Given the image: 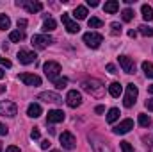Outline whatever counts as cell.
<instances>
[{
    "instance_id": "11",
    "label": "cell",
    "mask_w": 153,
    "mask_h": 152,
    "mask_svg": "<svg viewBox=\"0 0 153 152\" xmlns=\"http://www.w3.org/2000/svg\"><path fill=\"white\" fill-rule=\"evenodd\" d=\"M62 23H64V27H66V31L70 32V34H76L78 31H80V27H78V23L76 22H73L71 18H70V14L68 13H62Z\"/></svg>"
},
{
    "instance_id": "52",
    "label": "cell",
    "mask_w": 153,
    "mask_h": 152,
    "mask_svg": "<svg viewBox=\"0 0 153 152\" xmlns=\"http://www.w3.org/2000/svg\"><path fill=\"white\" fill-rule=\"evenodd\" d=\"M0 61H2V57H0Z\"/></svg>"
},
{
    "instance_id": "39",
    "label": "cell",
    "mask_w": 153,
    "mask_h": 152,
    "mask_svg": "<svg viewBox=\"0 0 153 152\" xmlns=\"http://www.w3.org/2000/svg\"><path fill=\"white\" fill-rule=\"evenodd\" d=\"M25 27H27V20H23V18L18 20V29H25Z\"/></svg>"
},
{
    "instance_id": "19",
    "label": "cell",
    "mask_w": 153,
    "mask_h": 152,
    "mask_svg": "<svg viewBox=\"0 0 153 152\" xmlns=\"http://www.w3.org/2000/svg\"><path fill=\"white\" fill-rule=\"evenodd\" d=\"M103 9H105V13H109V14H114L116 11L119 9V2H117V0H109V2H105Z\"/></svg>"
},
{
    "instance_id": "13",
    "label": "cell",
    "mask_w": 153,
    "mask_h": 152,
    "mask_svg": "<svg viewBox=\"0 0 153 152\" xmlns=\"http://www.w3.org/2000/svg\"><path fill=\"white\" fill-rule=\"evenodd\" d=\"M36 52H32V50H20L18 52V59H20V63L22 65H30V63H34L36 61Z\"/></svg>"
},
{
    "instance_id": "26",
    "label": "cell",
    "mask_w": 153,
    "mask_h": 152,
    "mask_svg": "<svg viewBox=\"0 0 153 152\" xmlns=\"http://www.w3.org/2000/svg\"><path fill=\"white\" fill-rule=\"evenodd\" d=\"M22 39H23V32H22V31H11V32H9V41L20 43Z\"/></svg>"
},
{
    "instance_id": "51",
    "label": "cell",
    "mask_w": 153,
    "mask_h": 152,
    "mask_svg": "<svg viewBox=\"0 0 153 152\" xmlns=\"http://www.w3.org/2000/svg\"><path fill=\"white\" fill-rule=\"evenodd\" d=\"M50 152H59V150H50Z\"/></svg>"
},
{
    "instance_id": "7",
    "label": "cell",
    "mask_w": 153,
    "mask_h": 152,
    "mask_svg": "<svg viewBox=\"0 0 153 152\" xmlns=\"http://www.w3.org/2000/svg\"><path fill=\"white\" fill-rule=\"evenodd\" d=\"M59 140H61L62 149H66V150H73L76 147V138L70 132V131H64V132L59 136Z\"/></svg>"
},
{
    "instance_id": "29",
    "label": "cell",
    "mask_w": 153,
    "mask_h": 152,
    "mask_svg": "<svg viewBox=\"0 0 153 152\" xmlns=\"http://www.w3.org/2000/svg\"><path fill=\"white\" fill-rule=\"evenodd\" d=\"M53 86H55L57 90H64V88L68 86V79H66V77H57V79L53 81Z\"/></svg>"
},
{
    "instance_id": "15",
    "label": "cell",
    "mask_w": 153,
    "mask_h": 152,
    "mask_svg": "<svg viewBox=\"0 0 153 152\" xmlns=\"http://www.w3.org/2000/svg\"><path fill=\"white\" fill-rule=\"evenodd\" d=\"M119 65H121L125 74H134L135 72V65H134V61L128 56H119Z\"/></svg>"
},
{
    "instance_id": "50",
    "label": "cell",
    "mask_w": 153,
    "mask_h": 152,
    "mask_svg": "<svg viewBox=\"0 0 153 152\" xmlns=\"http://www.w3.org/2000/svg\"><path fill=\"white\" fill-rule=\"evenodd\" d=\"M0 152H2V143H0Z\"/></svg>"
},
{
    "instance_id": "17",
    "label": "cell",
    "mask_w": 153,
    "mask_h": 152,
    "mask_svg": "<svg viewBox=\"0 0 153 152\" xmlns=\"http://www.w3.org/2000/svg\"><path fill=\"white\" fill-rule=\"evenodd\" d=\"M62 120H64V111L61 109H52L46 114V123H59Z\"/></svg>"
},
{
    "instance_id": "5",
    "label": "cell",
    "mask_w": 153,
    "mask_h": 152,
    "mask_svg": "<svg viewBox=\"0 0 153 152\" xmlns=\"http://www.w3.org/2000/svg\"><path fill=\"white\" fill-rule=\"evenodd\" d=\"M84 43L89 47V48H98L102 43H103V36L98 34V32H85L84 34Z\"/></svg>"
},
{
    "instance_id": "42",
    "label": "cell",
    "mask_w": 153,
    "mask_h": 152,
    "mask_svg": "<svg viewBox=\"0 0 153 152\" xmlns=\"http://www.w3.org/2000/svg\"><path fill=\"white\" fill-rule=\"evenodd\" d=\"M5 152H20V149H18L16 145H11V147H7V149H5Z\"/></svg>"
},
{
    "instance_id": "47",
    "label": "cell",
    "mask_w": 153,
    "mask_h": 152,
    "mask_svg": "<svg viewBox=\"0 0 153 152\" xmlns=\"http://www.w3.org/2000/svg\"><path fill=\"white\" fill-rule=\"evenodd\" d=\"M4 75H5V72H4V68H0V79H4Z\"/></svg>"
},
{
    "instance_id": "41",
    "label": "cell",
    "mask_w": 153,
    "mask_h": 152,
    "mask_svg": "<svg viewBox=\"0 0 153 152\" xmlns=\"http://www.w3.org/2000/svg\"><path fill=\"white\" fill-rule=\"evenodd\" d=\"M0 65H2V66H5V68H11V61H9V59H2V61H0Z\"/></svg>"
},
{
    "instance_id": "24",
    "label": "cell",
    "mask_w": 153,
    "mask_h": 152,
    "mask_svg": "<svg viewBox=\"0 0 153 152\" xmlns=\"http://www.w3.org/2000/svg\"><path fill=\"white\" fill-rule=\"evenodd\" d=\"M119 109H117V108H112V109H109V113H107V122H109V123H114L116 120H117V118H119Z\"/></svg>"
},
{
    "instance_id": "37",
    "label": "cell",
    "mask_w": 153,
    "mask_h": 152,
    "mask_svg": "<svg viewBox=\"0 0 153 152\" xmlns=\"http://www.w3.org/2000/svg\"><path fill=\"white\" fill-rule=\"evenodd\" d=\"M144 106H146L148 111H153V99H148V100L144 102Z\"/></svg>"
},
{
    "instance_id": "36",
    "label": "cell",
    "mask_w": 153,
    "mask_h": 152,
    "mask_svg": "<svg viewBox=\"0 0 153 152\" xmlns=\"http://www.w3.org/2000/svg\"><path fill=\"white\" fill-rule=\"evenodd\" d=\"M144 141H150V143H146V145H148V152H153V138H150V136L146 138V136H144Z\"/></svg>"
},
{
    "instance_id": "9",
    "label": "cell",
    "mask_w": 153,
    "mask_h": 152,
    "mask_svg": "<svg viewBox=\"0 0 153 152\" xmlns=\"http://www.w3.org/2000/svg\"><path fill=\"white\" fill-rule=\"evenodd\" d=\"M66 104L70 106V108H78L80 104H82V95H80V91H76V90H71V91H68V95H66Z\"/></svg>"
},
{
    "instance_id": "35",
    "label": "cell",
    "mask_w": 153,
    "mask_h": 152,
    "mask_svg": "<svg viewBox=\"0 0 153 152\" xmlns=\"http://www.w3.org/2000/svg\"><path fill=\"white\" fill-rule=\"evenodd\" d=\"M39 136H41L39 129H38V127H34V129L30 131V138H32V140H39Z\"/></svg>"
},
{
    "instance_id": "27",
    "label": "cell",
    "mask_w": 153,
    "mask_h": 152,
    "mask_svg": "<svg viewBox=\"0 0 153 152\" xmlns=\"http://www.w3.org/2000/svg\"><path fill=\"white\" fill-rule=\"evenodd\" d=\"M143 72H144V75H146V77L153 79V63L144 61V63H143Z\"/></svg>"
},
{
    "instance_id": "14",
    "label": "cell",
    "mask_w": 153,
    "mask_h": 152,
    "mask_svg": "<svg viewBox=\"0 0 153 152\" xmlns=\"http://www.w3.org/2000/svg\"><path fill=\"white\" fill-rule=\"evenodd\" d=\"M18 5H23L29 13H39L43 9V4L38 0H23V2H16Z\"/></svg>"
},
{
    "instance_id": "16",
    "label": "cell",
    "mask_w": 153,
    "mask_h": 152,
    "mask_svg": "<svg viewBox=\"0 0 153 152\" xmlns=\"http://www.w3.org/2000/svg\"><path fill=\"white\" fill-rule=\"evenodd\" d=\"M38 99L39 100H45V102H52V104H61L62 102V99L57 93H53V91H43V93H39Z\"/></svg>"
},
{
    "instance_id": "21",
    "label": "cell",
    "mask_w": 153,
    "mask_h": 152,
    "mask_svg": "<svg viewBox=\"0 0 153 152\" xmlns=\"http://www.w3.org/2000/svg\"><path fill=\"white\" fill-rule=\"evenodd\" d=\"M141 13H143V18H144L146 22H152V20H153V7H152V5L144 4V5L141 7Z\"/></svg>"
},
{
    "instance_id": "33",
    "label": "cell",
    "mask_w": 153,
    "mask_h": 152,
    "mask_svg": "<svg viewBox=\"0 0 153 152\" xmlns=\"http://www.w3.org/2000/svg\"><path fill=\"white\" fill-rule=\"evenodd\" d=\"M121 29H123V27H121L117 22H112V23H111V32H112L114 36H119V34H121Z\"/></svg>"
},
{
    "instance_id": "1",
    "label": "cell",
    "mask_w": 153,
    "mask_h": 152,
    "mask_svg": "<svg viewBox=\"0 0 153 152\" xmlns=\"http://www.w3.org/2000/svg\"><path fill=\"white\" fill-rule=\"evenodd\" d=\"M82 90L87 91L91 97H96V99H102L105 95V86L98 81V79H87L82 82Z\"/></svg>"
},
{
    "instance_id": "6",
    "label": "cell",
    "mask_w": 153,
    "mask_h": 152,
    "mask_svg": "<svg viewBox=\"0 0 153 152\" xmlns=\"http://www.w3.org/2000/svg\"><path fill=\"white\" fill-rule=\"evenodd\" d=\"M16 113H18V108H16L14 102H11V100H2V102H0V114H2V116L14 118Z\"/></svg>"
},
{
    "instance_id": "30",
    "label": "cell",
    "mask_w": 153,
    "mask_h": 152,
    "mask_svg": "<svg viewBox=\"0 0 153 152\" xmlns=\"http://www.w3.org/2000/svg\"><path fill=\"white\" fill-rule=\"evenodd\" d=\"M11 27V20L7 14H0V31H5Z\"/></svg>"
},
{
    "instance_id": "45",
    "label": "cell",
    "mask_w": 153,
    "mask_h": 152,
    "mask_svg": "<svg viewBox=\"0 0 153 152\" xmlns=\"http://www.w3.org/2000/svg\"><path fill=\"white\" fill-rule=\"evenodd\" d=\"M87 5H91V7H96V5H98V0H87Z\"/></svg>"
},
{
    "instance_id": "28",
    "label": "cell",
    "mask_w": 153,
    "mask_h": 152,
    "mask_svg": "<svg viewBox=\"0 0 153 152\" xmlns=\"http://www.w3.org/2000/svg\"><path fill=\"white\" fill-rule=\"evenodd\" d=\"M137 122H139L141 127H150V125H152V118H150L148 114H144V113L139 114V120H137Z\"/></svg>"
},
{
    "instance_id": "44",
    "label": "cell",
    "mask_w": 153,
    "mask_h": 152,
    "mask_svg": "<svg viewBox=\"0 0 153 152\" xmlns=\"http://www.w3.org/2000/svg\"><path fill=\"white\" fill-rule=\"evenodd\" d=\"M94 111H96L98 114H102L103 111H105V108H103V106H96V108H94Z\"/></svg>"
},
{
    "instance_id": "31",
    "label": "cell",
    "mask_w": 153,
    "mask_h": 152,
    "mask_svg": "<svg viewBox=\"0 0 153 152\" xmlns=\"http://www.w3.org/2000/svg\"><path fill=\"white\" fill-rule=\"evenodd\" d=\"M139 32H141L143 36H146V38H152L153 36V27H150V25H141V27H139Z\"/></svg>"
},
{
    "instance_id": "40",
    "label": "cell",
    "mask_w": 153,
    "mask_h": 152,
    "mask_svg": "<svg viewBox=\"0 0 153 152\" xmlns=\"http://www.w3.org/2000/svg\"><path fill=\"white\" fill-rule=\"evenodd\" d=\"M107 72H109V74H116V66L112 65V63L107 65Z\"/></svg>"
},
{
    "instance_id": "22",
    "label": "cell",
    "mask_w": 153,
    "mask_h": 152,
    "mask_svg": "<svg viewBox=\"0 0 153 152\" xmlns=\"http://www.w3.org/2000/svg\"><path fill=\"white\" fill-rule=\"evenodd\" d=\"M109 93H111L114 99H117V97L123 93V86H121L119 82H112V84L109 86Z\"/></svg>"
},
{
    "instance_id": "18",
    "label": "cell",
    "mask_w": 153,
    "mask_h": 152,
    "mask_svg": "<svg viewBox=\"0 0 153 152\" xmlns=\"http://www.w3.org/2000/svg\"><path fill=\"white\" fill-rule=\"evenodd\" d=\"M41 113H43V109H41L39 104H36V102L29 104V108H27V114H29L30 118H38V116H41Z\"/></svg>"
},
{
    "instance_id": "3",
    "label": "cell",
    "mask_w": 153,
    "mask_h": 152,
    "mask_svg": "<svg viewBox=\"0 0 153 152\" xmlns=\"http://www.w3.org/2000/svg\"><path fill=\"white\" fill-rule=\"evenodd\" d=\"M137 95H139L137 86H135L134 82L126 84V93H125V97H123V104H125V108H132V106L135 104V100H137Z\"/></svg>"
},
{
    "instance_id": "20",
    "label": "cell",
    "mask_w": 153,
    "mask_h": 152,
    "mask_svg": "<svg viewBox=\"0 0 153 152\" xmlns=\"http://www.w3.org/2000/svg\"><path fill=\"white\" fill-rule=\"evenodd\" d=\"M73 16H75V20H85L87 18V9L84 5H76L75 11H73Z\"/></svg>"
},
{
    "instance_id": "25",
    "label": "cell",
    "mask_w": 153,
    "mask_h": 152,
    "mask_svg": "<svg viewBox=\"0 0 153 152\" xmlns=\"http://www.w3.org/2000/svg\"><path fill=\"white\" fill-rule=\"evenodd\" d=\"M87 25H89V29H100V27L103 25V22H102L100 18H96V16H91V18L87 20Z\"/></svg>"
},
{
    "instance_id": "32",
    "label": "cell",
    "mask_w": 153,
    "mask_h": 152,
    "mask_svg": "<svg viewBox=\"0 0 153 152\" xmlns=\"http://www.w3.org/2000/svg\"><path fill=\"white\" fill-rule=\"evenodd\" d=\"M121 16H123V22H130V20L134 18V11H132V9H123Z\"/></svg>"
},
{
    "instance_id": "43",
    "label": "cell",
    "mask_w": 153,
    "mask_h": 152,
    "mask_svg": "<svg viewBox=\"0 0 153 152\" xmlns=\"http://www.w3.org/2000/svg\"><path fill=\"white\" fill-rule=\"evenodd\" d=\"M48 147H50V141H48V140H43V141H41V149H45V150H46Z\"/></svg>"
},
{
    "instance_id": "4",
    "label": "cell",
    "mask_w": 153,
    "mask_h": 152,
    "mask_svg": "<svg viewBox=\"0 0 153 152\" xmlns=\"http://www.w3.org/2000/svg\"><path fill=\"white\" fill-rule=\"evenodd\" d=\"M43 70H45V75L48 77L50 81H55L59 74L62 72L61 70V65L59 63H55V61H46L45 65H43Z\"/></svg>"
},
{
    "instance_id": "34",
    "label": "cell",
    "mask_w": 153,
    "mask_h": 152,
    "mask_svg": "<svg viewBox=\"0 0 153 152\" xmlns=\"http://www.w3.org/2000/svg\"><path fill=\"white\" fill-rule=\"evenodd\" d=\"M119 147H121V152H134V147L130 145V141H121Z\"/></svg>"
},
{
    "instance_id": "2",
    "label": "cell",
    "mask_w": 153,
    "mask_h": 152,
    "mask_svg": "<svg viewBox=\"0 0 153 152\" xmlns=\"http://www.w3.org/2000/svg\"><path fill=\"white\" fill-rule=\"evenodd\" d=\"M87 138H89V141H91L94 152H114L112 147H111L103 138H100V136H96V134H89Z\"/></svg>"
},
{
    "instance_id": "8",
    "label": "cell",
    "mask_w": 153,
    "mask_h": 152,
    "mask_svg": "<svg viewBox=\"0 0 153 152\" xmlns=\"http://www.w3.org/2000/svg\"><path fill=\"white\" fill-rule=\"evenodd\" d=\"M50 43H53V38L48 36V34H34V36H32V45H34L38 50L46 48Z\"/></svg>"
},
{
    "instance_id": "10",
    "label": "cell",
    "mask_w": 153,
    "mask_h": 152,
    "mask_svg": "<svg viewBox=\"0 0 153 152\" xmlns=\"http://www.w3.org/2000/svg\"><path fill=\"white\" fill-rule=\"evenodd\" d=\"M130 129H134V120L125 118L123 122H119L116 125L112 131H114V134H126V132H130Z\"/></svg>"
},
{
    "instance_id": "46",
    "label": "cell",
    "mask_w": 153,
    "mask_h": 152,
    "mask_svg": "<svg viewBox=\"0 0 153 152\" xmlns=\"http://www.w3.org/2000/svg\"><path fill=\"white\" fill-rule=\"evenodd\" d=\"M128 36H130V38H135V36H137V32H135V31H128Z\"/></svg>"
},
{
    "instance_id": "49",
    "label": "cell",
    "mask_w": 153,
    "mask_h": 152,
    "mask_svg": "<svg viewBox=\"0 0 153 152\" xmlns=\"http://www.w3.org/2000/svg\"><path fill=\"white\" fill-rule=\"evenodd\" d=\"M4 91H5V86H0V95H2Z\"/></svg>"
},
{
    "instance_id": "23",
    "label": "cell",
    "mask_w": 153,
    "mask_h": 152,
    "mask_svg": "<svg viewBox=\"0 0 153 152\" xmlns=\"http://www.w3.org/2000/svg\"><path fill=\"white\" fill-rule=\"evenodd\" d=\"M55 27H57V22H55L53 18H46V20H45V23H43V31H45V34L52 32Z\"/></svg>"
},
{
    "instance_id": "38",
    "label": "cell",
    "mask_w": 153,
    "mask_h": 152,
    "mask_svg": "<svg viewBox=\"0 0 153 152\" xmlns=\"http://www.w3.org/2000/svg\"><path fill=\"white\" fill-rule=\"evenodd\" d=\"M7 132H9V129H7L4 123H0V136H5Z\"/></svg>"
},
{
    "instance_id": "12",
    "label": "cell",
    "mask_w": 153,
    "mask_h": 152,
    "mask_svg": "<svg viewBox=\"0 0 153 152\" xmlns=\"http://www.w3.org/2000/svg\"><path fill=\"white\" fill-rule=\"evenodd\" d=\"M18 79L27 86H41V77L36 74H20Z\"/></svg>"
},
{
    "instance_id": "48",
    "label": "cell",
    "mask_w": 153,
    "mask_h": 152,
    "mask_svg": "<svg viewBox=\"0 0 153 152\" xmlns=\"http://www.w3.org/2000/svg\"><path fill=\"white\" fill-rule=\"evenodd\" d=\"M148 91H150V93L153 95V84H152V86H148Z\"/></svg>"
}]
</instances>
